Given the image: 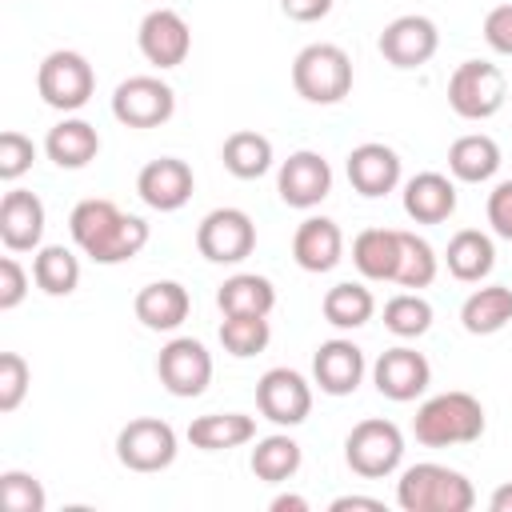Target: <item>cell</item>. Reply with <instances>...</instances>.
I'll list each match as a JSON object with an SVG mask.
<instances>
[{
  "instance_id": "cell-43",
  "label": "cell",
  "mask_w": 512,
  "mask_h": 512,
  "mask_svg": "<svg viewBox=\"0 0 512 512\" xmlns=\"http://www.w3.org/2000/svg\"><path fill=\"white\" fill-rule=\"evenodd\" d=\"M488 224H492L496 236L512 240V180H500L488 192Z\"/></svg>"
},
{
  "instance_id": "cell-30",
  "label": "cell",
  "mask_w": 512,
  "mask_h": 512,
  "mask_svg": "<svg viewBox=\"0 0 512 512\" xmlns=\"http://www.w3.org/2000/svg\"><path fill=\"white\" fill-rule=\"evenodd\" d=\"M508 320H512V288H504V284L476 288V292L464 300V308H460V324H464V332H472V336H492V332H500Z\"/></svg>"
},
{
  "instance_id": "cell-12",
  "label": "cell",
  "mask_w": 512,
  "mask_h": 512,
  "mask_svg": "<svg viewBox=\"0 0 512 512\" xmlns=\"http://www.w3.org/2000/svg\"><path fill=\"white\" fill-rule=\"evenodd\" d=\"M256 408L280 428H296L312 412V384L296 368H268L256 380Z\"/></svg>"
},
{
  "instance_id": "cell-7",
  "label": "cell",
  "mask_w": 512,
  "mask_h": 512,
  "mask_svg": "<svg viewBox=\"0 0 512 512\" xmlns=\"http://www.w3.org/2000/svg\"><path fill=\"white\" fill-rule=\"evenodd\" d=\"M504 96H508L504 72L496 64H488V60H464L448 76V104L464 120H488V116H496L504 108Z\"/></svg>"
},
{
  "instance_id": "cell-39",
  "label": "cell",
  "mask_w": 512,
  "mask_h": 512,
  "mask_svg": "<svg viewBox=\"0 0 512 512\" xmlns=\"http://www.w3.org/2000/svg\"><path fill=\"white\" fill-rule=\"evenodd\" d=\"M32 368L20 352H0V412H16L20 400L28 396Z\"/></svg>"
},
{
  "instance_id": "cell-24",
  "label": "cell",
  "mask_w": 512,
  "mask_h": 512,
  "mask_svg": "<svg viewBox=\"0 0 512 512\" xmlns=\"http://www.w3.org/2000/svg\"><path fill=\"white\" fill-rule=\"evenodd\" d=\"M44 152H48V160L56 164V168H84V164H92L96 160V152H100V132L88 124V120H80V116H64L56 128H48V136H44Z\"/></svg>"
},
{
  "instance_id": "cell-33",
  "label": "cell",
  "mask_w": 512,
  "mask_h": 512,
  "mask_svg": "<svg viewBox=\"0 0 512 512\" xmlns=\"http://www.w3.org/2000/svg\"><path fill=\"white\" fill-rule=\"evenodd\" d=\"M324 320L332 324V328H364L368 320H372V312H376V296L364 288V284H352V280H344V284H332L328 292H324Z\"/></svg>"
},
{
  "instance_id": "cell-22",
  "label": "cell",
  "mask_w": 512,
  "mask_h": 512,
  "mask_svg": "<svg viewBox=\"0 0 512 512\" xmlns=\"http://www.w3.org/2000/svg\"><path fill=\"white\" fill-rule=\"evenodd\" d=\"M292 256L304 272H332L344 256V232L328 216H308L292 236Z\"/></svg>"
},
{
  "instance_id": "cell-20",
  "label": "cell",
  "mask_w": 512,
  "mask_h": 512,
  "mask_svg": "<svg viewBox=\"0 0 512 512\" xmlns=\"http://www.w3.org/2000/svg\"><path fill=\"white\" fill-rule=\"evenodd\" d=\"M312 380L328 396H352L364 380V352L344 336L324 340L312 356Z\"/></svg>"
},
{
  "instance_id": "cell-11",
  "label": "cell",
  "mask_w": 512,
  "mask_h": 512,
  "mask_svg": "<svg viewBox=\"0 0 512 512\" xmlns=\"http://www.w3.org/2000/svg\"><path fill=\"white\" fill-rule=\"evenodd\" d=\"M156 376H160V384L172 396L192 400V396H200L212 384V352L200 340H192V336H176V340H168L160 348Z\"/></svg>"
},
{
  "instance_id": "cell-23",
  "label": "cell",
  "mask_w": 512,
  "mask_h": 512,
  "mask_svg": "<svg viewBox=\"0 0 512 512\" xmlns=\"http://www.w3.org/2000/svg\"><path fill=\"white\" fill-rule=\"evenodd\" d=\"M404 212L416 224H444L456 212V184L444 172H416L404 184Z\"/></svg>"
},
{
  "instance_id": "cell-8",
  "label": "cell",
  "mask_w": 512,
  "mask_h": 512,
  "mask_svg": "<svg viewBox=\"0 0 512 512\" xmlns=\"http://www.w3.org/2000/svg\"><path fill=\"white\" fill-rule=\"evenodd\" d=\"M176 452H180L176 428L160 416H136L116 436V456L132 472H160L176 460Z\"/></svg>"
},
{
  "instance_id": "cell-21",
  "label": "cell",
  "mask_w": 512,
  "mask_h": 512,
  "mask_svg": "<svg viewBox=\"0 0 512 512\" xmlns=\"http://www.w3.org/2000/svg\"><path fill=\"white\" fill-rule=\"evenodd\" d=\"M132 312H136V320H140L144 328H152V332H172V328H180V324L188 320L192 296H188V288H184L180 280H152V284H144V288L136 292Z\"/></svg>"
},
{
  "instance_id": "cell-15",
  "label": "cell",
  "mask_w": 512,
  "mask_h": 512,
  "mask_svg": "<svg viewBox=\"0 0 512 512\" xmlns=\"http://www.w3.org/2000/svg\"><path fill=\"white\" fill-rule=\"evenodd\" d=\"M276 192H280V200H284L288 208L308 212V208H316V204L332 192V164H328L320 152L300 148V152H292V156L280 164Z\"/></svg>"
},
{
  "instance_id": "cell-19",
  "label": "cell",
  "mask_w": 512,
  "mask_h": 512,
  "mask_svg": "<svg viewBox=\"0 0 512 512\" xmlns=\"http://www.w3.org/2000/svg\"><path fill=\"white\" fill-rule=\"evenodd\" d=\"M44 236V200L28 188H12L0 200V240L8 252H36Z\"/></svg>"
},
{
  "instance_id": "cell-3",
  "label": "cell",
  "mask_w": 512,
  "mask_h": 512,
  "mask_svg": "<svg viewBox=\"0 0 512 512\" xmlns=\"http://www.w3.org/2000/svg\"><path fill=\"white\" fill-rule=\"evenodd\" d=\"M412 432L428 448L472 444L484 436V404L472 392H440L416 408Z\"/></svg>"
},
{
  "instance_id": "cell-42",
  "label": "cell",
  "mask_w": 512,
  "mask_h": 512,
  "mask_svg": "<svg viewBox=\"0 0 512 512\" xmlns=\"http://www.w3.org/2000/svg\"><path fill=\"white\" fill-rule=\"evenodd\" d=\"M484 40H488L492 52L512 56V4H496L484 16Z\"/></svg>"
},
{
  "instance_id": "cell-9",
  "label": "cell",
  "mask_w": 512,
  "mask_h": 512,
  "mask_svg": "<svg viewBox=\"0 0 512 512\" xmlns=\"http://www.w3.org/2000/svg\"><path fill=\"white\" fill-rule=\"evenodd\" d=\"M176 112V92L160 76H128L112 92V116L124 128H160Z\"/></svg>"
},
{
  "instance_id": "cell-44",
  "label": "cell",
  "mask_w": 512,
  "mask_h": 512,
  "mask_svg": "<svg viewBox=\"0 0 512 512\" xmlns=\"http://www.w3.org/2000/svg\"><path fill=\"white\" fill-rule=\"evenodd\" d=\"M284 16L296 20V24H312V20H324L332 12V0H280Z\"/></svg>"
},
{
  "instance_id": "cell-29",
  "label": "cell",
  "mask_w": 512,
  "mask_h": 512,
  "mask_svg": "<svg viewBox=\"0 0 512 512\" xmlns=\"http://www.w3.org/2000/svg\"><path fill=\"white\" fill-rule=\"evenodd\" d=\"M216 304L224 316H268L276 308V288L268 276L256 272H236L220 284Z\"/></svg>"
},
{
  "instance_id": "cell-1",
  "label": "cell",
  "mask_w": 512,
  "mask_h": 512,
  "mask_svg": "<svg viewBox=\"0 0 512 512\" xmlns=\"http://www.w3.org/2000/svg\"><path fill=\"white\" fill-rule=\"evenodd\" d=\"M68 232H72L76 248L88 260H96V264H124V260L140 256L144 244H148V236H152L140 216L120 212L104 196L80 200L72 208V216H68Z\"/></svg>"
},
{
  "instance_id": "cell-2",
  "label": "cell",
  "mask_w": 512,
  "mask_h": 512,
  "mask_svg": "<svg viewBox=\"0 0 512 512\" xmlns=\"http://www.w3.org/2000/svg\"><path fill=\"white\" fill-rule=\"evenodd\" d=\"M396 504L404 512H468L476 504V488L448 464H412L396 480Z\"/></svg>"
},
{
  "instance_id": "cell-5",
  "label": "cell",
  "mask_w": 512,
  "mask_h": 512,
  "mask_svg": "<svg viewBox=\"0 0 512 512\" xmlns=\"http://www.w3.org/2000/svg\"><path fill=\"white\" fill-rule=\"evenodd\" d=\"M36 92L56 112H80L96 92V72L88 64V56H80L72 48H56L36 68Z\"/></svg>"
},
{
  "instance_id": "cell-40",
  "label": "cell",
  "mask_w": 512,
  "mask_h": 512,
  "mask_svg": "<svg viewBox=\"0 0 512 512\" xmlns=\"http://www.w3.org/2000/svg\"><path fill=\"white\" fill-rule=\"evenodd\" d=\"M32 160H36V144L24 132H16V128L0 132V180H8V184L20 180L32 168Z\"/></svg>"
},
{
  "instance_id": "cell-28",
  "label": "cell",
  "mask_w": 512,
  "mask_h": 512,
  "mask_svg": "<svg viewBox=\"0 0 512 512\" xmlns=\"http://www.w3.org/2000/svg\"><path fill=\"white\" fill-rule=\"evenodd\" d=\"M500 168V144L484 132H468L460 140H452L448 148V172L464 184H484L492 180Z\"/></svg>"
},
{
  "instance_id": "cell-47",
  "label": "cell",
  "mask_w": 512,
  "mask_h": 512,
  "mask_svg": "<svg viewBox=\"0 0 512 512\" xmlns=\"http://www.w3.org/2000/svg\"><path fill=\"white\" fill-rule=\"evenodd\" d=\"M488 508H492V512H512V480L500 484V488L488 496Z\"/></svg>"
},
{
  "instance_id": "cell-27",
  "label": "cell",
  "mask_w": 512,
  "mask_h": 512,
  "mask_svg": "<svg viewBox=\"0 0 512 512\" xmlns=\"http://www.w3.org/2000/svg\"><path fill=\"white\" fill-rule=\"evenodd\" d=\"M352 264L364 280H396L400 268V228H364L352 240Z\"/></svg>"
},
{
  "instance_id": "cell-31",
  "label": "cell",
  "mask_w": 512,
  "mask_h": 512,
  "mask_svg": "<svg viewBox=\"0 0 512 512\" xmlns=\"http://www.w3.org/2000/svg\"><path fill=\"white\" fill-rule=\"evenodd\" d=\"M220 160H224V168L236 176V180H260L268 168H272V140L268 136H260V132H252V128H240V132H232L228 140H224V148H220Z\"/></svg>"
},
{
  "instance_id": "cell-32",
  "label": "cell",
  "mask_w": 512,
  "mask_h": 512,
  "mask_svg": "<svg viewBox=\"0 0 512 512\" xmlns=\"http://www.w3.org/2000/svg\"><path fill=\"white\" fill-rule=\"evenodd\" d=\"M32 280L48 296H72L80 284V260L64 244H44L32 260Z\"/></svg>"
},
{
  "instance_id": "cell-41",
  "label": "cell",
  "mask_w": 512,
  "mask_h": 512,
  "mask_svg": "<svg viewBox=\"0 0 512 512\" xmlns=\"http://www.w3.org/2000/svg\"><path fill=\"white\" fill-rule=\"evenodd\" d=\"M24 296H28V272L20 268L16 256H4L0 260V312H12Z\"/></svg>"
},
{
  "instance_id": "cell-34",
  "label": "cell",
  "mask_w": 512,
  "mask_h": 512,
  "mask_svg": "<svg viewBox=\"0 0 512 512\" xmlns=\"http://www.w3.org/2000/svg\"><path fill=\"white\" fill-rule=\"evenodd\" d=\"M300 444L284 432H272L264 440H256L252 448V476L256 480H268V484H284L300 472Z\"/></svg>"
},
{
  "instance_id": "cell-25",
  "label": "cell",
  "mask_w": 512,
  "mask_h": 512,
  "mask_svg": "<svg viewBox=\"0 0 512 512\" xmlns=\"http://www.w3.org/2000/svg\"><path fill=\"white\" fill-rule=\"evenodd\" d=\"M444 264L460 284H480L496 268V244L480 228H460L444 248Z\"/></svg>"
},
{
  "instance_id": "cell-4",
  "label": "cell",
  "mask_w": 512,
  "mask_h": 512,
  "mask_svg": "<svg viewBox=\"0 0 512 512\" xmlns=\"http://www.w3.org/2000/svg\"><path fill=\"white\" fill-rule=\"evenodd\" d=\"M292 88L308 104H340L352 92V60L340 44H308L292 60Z\"/></svg>"
},
{
  "instance_id": "cell-26",
  "label": "cell",
  "mask_w": 512,
  "mask_h": 512,
  "mask_svg": "<svg viewBox=\"0 0 512 512\" xmlns=\"http://www.w3.org/2000/svg\"><path fill=\"white\" fill-rule=\"evenodd\" d=\"M256 440V420L248 412H208L188 424V444L200 452H228Z\"/></svg>"
},
{
  "instance_id": "cell-46",
  "label": "cell",
  "mask_w": 512,
  "mask_h": 512,
  "mask_svg": "<svg viewBox=\"0 0 512 512\" xmlns=\"http://www.w3.org/2000/svg\"><path fill=\"white\" fill-rule=\"evenodd\" d=\"M268 508H272V512H308V500H304V496H292V492H288V496H276V500H272Z\"/></svg>"
},
{
  "instance_id": "cell-14",
  "label": "cell",
  "mask_w": 512,
  "mask_h": 512,
  "mask_svg": "<svg viewBox=\"0 0 512 512\" xmlns=\"http://www.w3.org/2000/svg\"><path fill=\"white\" fill-rule=\"evenodd\" d=\"M376 48H380V56H384L392 68H404V72H408V68H420V64H428V60L436 56V48H440V28H436L428 16L408 12V16H396L392 24H384Z\"/></svg>"
},
{
  "instance_id": "cell-45",
  "label": "cell",
  "mask_w": 512,
  "mask_h": 512,
  "mask_svg": "<svg viewBox=\"0 0 512 512\" xmlns=\"http://www.w3.org/2000/svg\"><path fill=\"white\" fill-rule=\"evenodd\" d=\"M332 512H348V508H368V512H384V500H376V496H336L332 504H328Z\"/></svg>"
},
{
  "instance_id": "cell-38",
  "label": "cell",
  "mask_w": 512,
  "mask_h": 512,
  "mask_svg": "<svg viewBox=\"0 0 512 512\" xmlns=\"http://www.w3.org/2000/svg\"><path fill=\"white\" fill-rule=\"evenodd\" d=\"M0 504H4V512H44L48 496L36 476L8 468V472H0Z\"/></svg>"
},
{
  "instance_id": "cell-36",
  "label": "cell",
  "mask_w": 512,
  "mask_h": 512,
  "mask_svg": "<svg viewBox=\"0 0 512 512\" xmlns=\"http://www.w3.org/2000/svg\"><path fill=\"white\" fill-rule=\"evenodd\" d=\"M384 328L400 340H416L432 328V304L416 292H400L384 304Z\"/></svg>"
},
{
  "instance_id": "cell-6",
  "label": "cell",
  "mask_w": 512,
  "mask_h": 512,
  "mask_svg": "<svg viewBox=\"0 0 512 512\" xmlns=\"http://www.w3.org/2000/svg\"><path fill=\"white\" fill-rule=\"evenodd\" d=\"M344 460L356 476L364 480H380V476H392L404 460V432L384 420V416H368L360 420L348 440H344Z\"/></svg>"
},
{
  "instance_id": "cell-18",
  "label": "cell",
  "mask_w": 512,
  "mask_h": 512,
  "mask_svg": "<svg viewBox=\"0 0 512 512\" xmlns=\"http://www.w3.org/2000/svg\"><path fill=\"white\" fill-rule=\"evenodd\" d=\"M348 184L360 192V196H368V200H376V196H388L396 184H400V156H396V148H388V144H380V140H368V144H356L352 152H348Z\"/></svg>"
},
{
  "instance_id": "cell-13",
  "label": "cell",
  "mask_w": 512,
  "mask_h": 512,
  "mask_svg": "<svg viewBox=\"0 0 512 512\" xmlns=\"http://www.w3.org/2000/svg\"><path fill=\"white\" fill-rule=\"evenodd\" d=\"M136 44H140L148 64L180 68L192 52V28L176 8H152L136 28Z\"/></svg>"
},
{
  "instance_id": "cell-37",
  "label": "cell",
  "mask_w": 512,
  "mask_h": 512,
  "mask_svg": "<svg viewBox=\"0 0 512 512\" xmlns=\"http://www.w3.org/2000/svg\"><path fill=\"white\" fill-rule=\"evenodd\" d=\"M268 340H272L268 316H224L220 320V344H224V352H232L240 360L264 352Z\"/></svg>"
},
{
  "instance_id": "cell-10",
  "label": "cell",
  "mask_w": 512,
  "mask_h": 512,
  "mask_svg": "<svg viewBox=\"0 0 512 512\" xmlns=\"http://www.w3.org/2000/svg\"><path fill=\"white\" fill-rule=\"evenodd\" d=\"M196 248L212 264H240L256 248V224L244 208H212L196 228Z\"/></svg>"
},
{
  "instance_id": "cell-16",
  "label": "cell",
  "mask_w": 512,
  "mask_h": 512,
  "mask_svg": "<svg viewBox=\"0 0 512 512\" xmlns=\"http://www.w3.org/2000/svg\"><path fill=\"white\" fill-rule=\"evenodd\" d=\"M372 380H376L380 396H388L396 404H408L432 384V364H428L424 352L396 344V348L380 352V360L372 364Z\"/></svg>"
},
{
  "instance_id": "cell-17",
  "label": "cell",
  "mask_w": 512,
  "mask_h": 512,
  "mask_svg": "<svg viewBox=\"0 0 512 512\" xmlns=\"http://www.w3.org/2000/svg\"><path fill=\"white\" fill-rule=\"evenodd\" d=\"M192 188H196V176L192 168L180 160V156H160V160H148L136 176V192L148 208L156 212H176L192 200Z\"/></svg>"
},
{
  "instance_id": "cell-35",
  "label": "cell",
  "mask_w": 512,
  "mask_h": 512,
  "mask_svg": "<svg viewBox=\"0 0 512 512\" xmlns=\"http://www.w3.org/2000/svg\"><path fill=\"white\" fill-rule=\"evenodd\" d=\"M436 268H440L436 248H432L424 236L400 228V268H396V284H404V288H428V284L436 280Z\"/></svg>"
}]
</instances>
